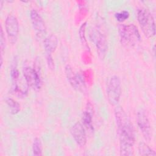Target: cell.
I'll list each match as a JSON object with an SVG mask.
<instances>
[{
  "label": "cell",
  "instance_id": "obj_5",
  "mask_svg": "<svg viewBox=\"0 0 156 156\" xmlns=\"http://www.w3.org/2000/svg\"><path fill=\"white\" fill-rule=\"evenodd\" d=\"M37 66H35L34 68L30 66H26L23 69V76L26 82L29 87L38 90L41 88L42 82L40 76V69Z\"/></svg>",
  "mask_w": 156,
  "mask_h": 156
},
{
  "label": "cell",
  "instance_id": "obj_3",
  "mask_svg": "<svg viewBox=\"0 0 156 156\" xmlns=\"http://www.w3.org/2000/svg\"><path fill=\"white\" fill-rule=\"evenodd\" d=\"M137 19L144 35L147 38L154 37L155 34V25L154 18L149 10L145 8L139 9Z\"/></svg>",
  "mask_w": 156,
  "mask_h": 156
},
{
  "label": "cell",
  "instance_id": "obj_17",
  "mask_svg": "<svg viewBox=\"0 0 156 156\" xmlns=\"http://www.w3.org/2000/svg\"><path fill=\"white\" fill-rule=\"evenodd\" d=\"M129 12L127 10H122L119 12H117L115 15L116 20L119 22H123L129 17Z\"/></svg>",
  "mask_w": 156,
  "mask_h": 156
},
{
  "label": "cell",
  "instance_id": "obj_9",
  "mask_svg": "<svg viewBox=\"0 0 156 156\" xmlns=\"http://www.w3.org/2000/svg\"><path fill=\"white\" fill-rule=\"evenodd\" d=\"M91 35H92L93 41L96 45L98 55L101 59H103L106 55L108 49L107 38L103 33L98 29L93 31Z\"/></svg>",
  "mask_w": 156,
  "mask_h": 156
},
{
  "label": "cell",
  "instance_id": "obj_15",
  "mask_svg": "<svg viewBox=\"0 0 156 156\" xmlns=\"http://www.w3.org/2000/svg\"><path fill=\"white\" fill-rule=\"evenodd\" d=\"M139 153L141 155H155V152L144 143H140L138 146Z\"/></svg>",
  "mask_w": 156,
  "mask_h": 156
},
{
  "label": "cell",
  "instance_id": "obj_13",
  "mask_svg": "<svg viewBox=\"0 0 156 156\" xmlns=\"http://www.w3.org/2000/svg\"><path fill=\"white\" fill-rule=\"evenodd\" d=\"M82 121L84 126L89 130H93V126L92 121V114L89 110H85L82 116Z\"/></svg>",
  "mask_w": 156,
  "mask_h": 156
},
{
  "label": "cell",
  "instance_id": "obj_12",
  "mask_svg": "<svg viewBox=\"0 0 156 156\" xmlns=\"http://www.w3.org/2000/svg\"><path fill=\"white\" fill-rule=\"evenodd\" d=\"M30 17L36 35L40 38L42 37L46 31V26L43 18L34 9L30 11Z\"/></svg>",
  "mask_w": 156,
  "mask_h": 156
},
{
  "label": "cell",
  "instance_id": "obj_4",
  "mask_svg": "<svg viewBox=\"0 0 156 156\" xmlns=\"http://www.w3.org/2000/svg\"><path fill=\"white\" fill-rule=\"evenodd\" d=\"M106 93L109 104L113 106L116 105L121 94V83L118 76H112L107 83Z\"/></svg>",
  "mask_w": 156,
  "mask_h": 156
},
{
  "label": "cell",
  "instance_id": "obj_8",
  "mask_svg": "<svg viewBox=\"0 0 156 156\" xmlns=\"http://www.w3.org/2000/svg\"><path fill=\"white\" fill-rule=\"evenodd\" d=\"M5 27L9 42L15 44L19 34V24L16 17L13 15H9L5 19Z\"/></svg>",
  "mask_w": 156,
  "mask_h": 156
},
{
  "label": "cell",
  "instance_id": "obj_6",
  "mask_svg": "<svg viewBox=\"0 0 156 156\" xmlns=\"http://www.w3.org/2000/svg\"><path fill=\"white\" fill-rule=\"evenodd\" d=\"M65 74L69 83L74 89L82 93H87V88L83 78L80 74L74 73L69 65L65 67Z\"/></svg>",
  "mask_w": 156,
  "mask_h": 156
},
{
  "label": "cell",
  "instance_id": "obj_11",
  "mask_svg": "<svg viewBox=\"0 0 156 156\" xmlns=\"http://www.w3.org/2000/svg\"><path fill=\"white\" fill-rule=\"evenodd\" d=\"M70 132L77 144L80 147H84L87 140L84 126L80 122H77L71 127Z\"/></svg>",
  "mask_w": 156,
  "mask_h": 156
},
{
  "label": "cell",
  "instance_id": "obj_14",
  "mask_svg": "<svg viewBox=\"0 0 156 156\" xmlns=\"http://www.w3.org/2000/svg\"><path fill=\"white\" fill-rule=\"evenodd\" d=\"M5 102L10 110V113L12 115L17 114L20 110V105L19 103L12 98H7L5 99Z\"/></svg>",
  "mask_w": 156,
  "mask_h": 156
},
{
  "label": "cell",
  "instance_id": "obj_19",
  "mask_svg": "<svg viewBox=\"0 0 156 156\" xmlns=\"http://www.w3.org/2000/svg\"><path fill=\"white\" fill-rule=\"evenodd\" d=\"M0 48H1V58H2V55L4 54V51L5 50V36L4 34L3 29L2 27H1V37H0Z\"/></svg>",
  "mask_w": 156,
  "mask_h": 156
},
{
  "label": "cell",
  "instance_id": "obj_18",
  "mask_svg": "<svg viewBox=\"0 0 156 156\" xmlns=\"http://www.w3.org/2000/svg\"><path fill=\"white\" fill-rule=\"evenodd\" d=\"M87 23L85 22L83 24H82V25L80 26V29H79V37H80V41L82 43V44H83L84 46H87L88 47V44L87 42V40H86V37H85V29H86V26H87Z\"/></svg>",
  "mask_w": 156,
  "mask_h": 156
},
{
  "label": "cell",
  "instance_id": "obj_16",
  "mask_svg": "<svg viewBox=\"0 0 156 156\" xmlns=\"http://www.w3.org/2000/svg\"><path fill=\"white\" fill-rule=\"evenodd\" d=\"M42 143L40 138H35L32 144V152L34 155H42Z\"/></svg>",
  "mask_w": 156,
  "mask_h": 156
},
{
  "label": "cell",
  "instance_id": "obj_1",
  "mask_svg": "<svg viewBox=\"0 0 156 156\" xmlns=\"http://www.w3.org/2000/svg\"><path fill=\"white\" fill-rule=\"evenodd\" d=\"M115 116L119 140L120 155L130 156L133 155V145L135 136L133 126L121 106L115 108Z\"/></svg>",
  "mask_w": 156,
  "mask_h": 156
},
{
  "label": "cell",
  "instance_id": "obj_7",
  "mask_svg": "<svg viewBox=\"0 0 156 156\" xmlns=\"http://www.w3.org/2000/svg\"><path fill=\"white\" fill-rule=\"evenodd\" d=\"M58 39L54 34L48 36L44 40V48L46 54V58L48 67L51 69H54V62L52 54L55 51L58 46Z\"/></svg>",
  "mask_w": 156,
  "mask_h": 156
},
{
  "label": "cell",
  "instance_id": "obj_2",
  "mask_svg": "<svg viewBox=\"0 0 156 156\" xmlns=\"http://www.w3.org/2000/svg\"><path fill=\"white\" fill-rule=\"evenodd\" d=\"M118 33L121 44L127 48L135 46L141 39L138 29L133 24L119 25Z\"/></svg>",
  "mask_w": 156,
  "mask_h": 156
},
{
  "label": "cell",
  "instance_id": "obj_10",
  "mask_svg": "<svg viewBox=\"0 0 156 156\" xmlns=\"http://www.w3.org/2000/svg\"><path fill=\"white\" fill-rule=\"evenodd\" d=\"M136 121L138 126L144 139L147 141H150L152 138L151 126L147 116L143 110H140L138 112Z\"/></svg>",
  "mask_w": 156,
  "mask_h": 156
}]
</instances>
